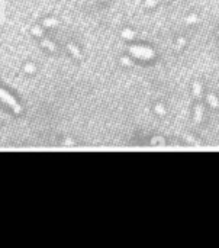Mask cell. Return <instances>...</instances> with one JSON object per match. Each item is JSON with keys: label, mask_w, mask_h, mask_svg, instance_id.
I'll return each instance as SVG.
<instances>
[{"label": "cell", "mask_w": 219, "mask_h": 248, "mask_svg": "<svg viewBox=\"0 0 219 248\" xmlns=\"http://www.w3.org/2000/svg\"><path fill=\"white\" fill-rule=\"evenodd\" d=\"M0 102H3L5 104H8L15 113H21V112H22V107H21V104L16 102V99H15L10 93H8L6 90H3V89H0Z\"/></svg>", "instance_id": "1"}, {"label": "cell", "mask_w": 219, "mask_h": 248, "mask_svg": "<svg viewBox=\"0 0 219 248\" xmlns=\"http://www.w3.org/2000/svg\"><path fill=\"white\" fill-rule=\"evenodd\" d=\"M129 52L132 55H135L138 58H144V60H150L154 57V51L150 48H145V47H131Z\"/></svg>", "instance_id": "2"}, {"label": "cell", "mask_w": 219, "mask_h": 248, "mask_svg": "<svg viewBox=\"0 0 219 248\" xmlns=\"http://www.w3.org/2000/svg\"><path fill=\"white\" fill-rule=\"evenodd\" d=\"M41 44H42V47H45L47 49H49L51 52H57L58 51V48H57V45L54 44V42H51L49 39H47V38H41Z\"/></svg>", "instance_id": "3"}, {"label": "cell", "mask_w": 219, "mask_h": 248, "mask_svg": "<svg viewBox=\"0 0 219 248\" xmlns=\"http://www.w3.org/2000/svg\"><path fill=\"white\" fill-rule=\"evenodd\" d=\"M67 48L70 49V52L73 54V57H74V58H77V60H81V58H83V57H81L80 49H78L74 44H67Z\"/></svg>", "instance_id": "4"}, {"label": "cell", "mask_w": 219, "mask_h": 248, "mask_svg": "<svg viewBox=\"0 0 219 248\" xmlns=\"http://www.w3.org/2000/svg\"><path fill=\"white\" fill-rule=\"evenodd\" d=\"M202 113H203V107H202V106H197V109H196V116H194V120H196V122H200V120H202Z\"/></svg>", "instance_id": "5"}, {"label": "cell", "mask_w": 219, "mask_h": 248, "mask_svg": "<svg viewBox=\"0 0 219 248\" xmlns=\"http://www.w3.org/2000/svg\"><path fill=\"white\" fill-rule=\"evenodd\" d=\"M207 102H209L213 107H216V106H218V100H216V97H215L213 94H209V96H207Z\"/></svg>", "instance_id": "6"}, {"label": "cell", "mask_w": 219, "mask_h": 248, "mask_svg": "<svg viewBox=\"0 0 219 248\" xmlns=\"http://www.w3.org/2000/svg\"><path fill=\"white\" fill-rule=\"evenodd\" d=\"M134 35H135V34L131 32V31H124V32H122V36H124V38H129V39H131V38H134Z\"/></svg>", "instance_id": "7"}, {"label": "cell", "mask_w": 219, "mask_h": 248, "mask_svg": "<svg viewBox=\"0 0 219 248\" xmlns=\"http://www.w3.org/2000/svg\"><path fill=\"white\" fill-rule=\"evenodd\" d=\"M55 25H58V21H52V19L45 21V26H55Z\"/></svg>", "instance_id": "8"}, {"label": "cell", "mask_w": 219, "mask_h": 248, "mask_svg": "<svg viewBox=\"0 0 219 248\" xmlns=\"http://www.w3.org/2000/svg\"><path fill=\"white\" fill-rule=\"evenodd\" d=\"M32 34H35V35H38V36L42 38V31H41V28H38V26H35V28L32 29Z\"/></svg>", "instance_id": "9"}, {"label": "cell", "mask_w": 219, "mask_h": 248, "mask_svg": "<svg viewBox=\"0 0 219 248\" xmlns=\"http://www.w3.org/2000/svg\"><path fill=\"white\" fill-rule=\"evenodd\" d=\"M193 91H194V94L199 97V96H200V84H197V83H196V84H194V89H193Z\"/></svg>", "instance_id": "10"}, {"label": "cell", "mask_w": 219, "mask_h": 248, "mask_svg": "<svg viewBox=\"0 0 219 248\" xmlns=\"http://www.w3.org/2000/svg\"><path fill=\"white\" fill-rule=\"evenodd\" d=\"M155 3H157L155 0H147V6H148V8H154Z\"/></svg>", "instance_id": "11"}, {"label": "cell", "mask_w": 219, "mask_h": 248, "mask_svg": "<svg viewBox=\"0 0 219 248\" xmlns=\"http://www.w3.org/2000/svg\"><path fill=\"white\" fill-rule=\"evenodd\" d=\"M157 112H158V113H164V107H161V106H157Z\"/></svg>", "instance_id": "12"}, {"label": "cell", "mask_w": 219, "mask_h": 248, "mask_svg": "<svg viewBox=\"0 0 219 248\" xmlns=\"http://www.w3.org/2000/svg\"><path fill=\"white\" fill-rule=\"evenodd\" d=\"M122 61H124V64H128V65H131L132 63L129 61V60H126V58H122Z\"/></svg>", "instance_id": "13"}, {"label": "cell", "mask_w": 219, "mask_h": 248, "mask_svg": "<svg viewBox=\"0 0 219 248\" xmlns=\"http://www.w3.org/2000/svg\"><path fill=\"white\" fill-rule=\"evenodd\" d=\"M194 21H196V18H194V16H192V18H189V19H187V22H194Z\"/></svg>", "instance_id": "14"}]
</instances>
